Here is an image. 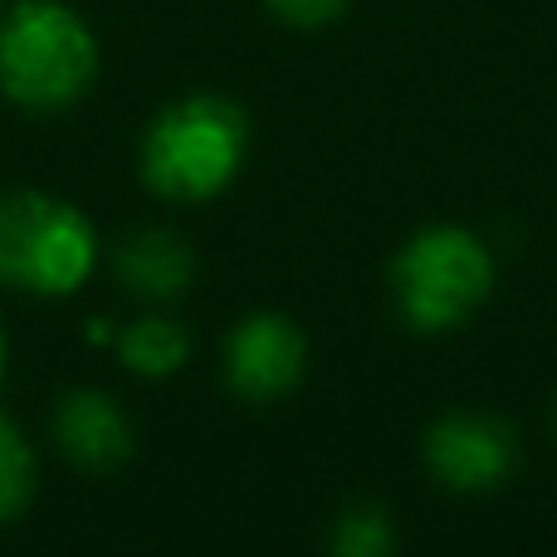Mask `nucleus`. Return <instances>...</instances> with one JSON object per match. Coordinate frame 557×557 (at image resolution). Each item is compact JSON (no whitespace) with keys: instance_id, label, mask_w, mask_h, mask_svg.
Returning <instances> with one entry per match:
<instances>
[{"instance_id":"obj_13","label":"nucleus","mask_w":557,"mask_h":557,"mask_svg":"<svg viewBox=\"0 0 557 557\" xmlns=\"http://www.w3.org/2000/svg\"><path fill=\"white\" fill-rule=\"evenodd\" d=\"M0 376H5V327H0Z\"/></svg>"},{"instance_id":"obj_12","label":"nucleus","mask_w":557,"mask_h":557,"mask_svg":"<svg viewBox=\"0 0 557 557\" xmlns=\"http://www.w3.org/2000/svg\"><path fill=\"white\" fill-rule=\"evenodd\" d=\"M264 5H270L274 20H284L294 29H323L333 20H343L352 0H264Z\"/></svg>"},{"instance_id":"obj_11","label":"nucleus","mask_w":557,"mask_h":557,"mask_svg":"<svg viewBox=\"0 0 557 557\" xmlns=\"http://www.w3.org/2000/svg\"><path fill=\"white\" fill-rule=\"evenodd\" d=\"M35 499V455L25 435L0 416V523H15Z\"/></svg>"},{"instance_id":"obj_7","label":"nucleus","mask_w":557,"mask_h":557,"mask_svg":"<svg viewBox=\"0 0 557 557\" xmlns=\"http://www.w3.org/2000/svg\"><path fill=\"white\" fill-rule=\"evenodd\" d=\"M54 441L78 470H117L133 455V421L108 392L78 386L54 406Z\"/></svg>"},{"instance_id":"obj_1","label":"nucleus","mask_w":557,"mask_h":557,"mask_svg":"<svg viewBox=\"0 0 557 557\" xmlns=\"http://www.w3.org/2000/svg\"><path fill=\"white\" fill-rule=\"evenodd\" d=\"M250 152V117L221 94H191L166 103L143 133V182L152 196L176 206L215 201L240 176Z\"/></svg>"},{"instance_id":"obj_2","label":"nucleus","mask_w":557,"mask_h":557,"mask_svg":"<svg viewBox=\"0 0 557 557\" xmlns=\"http://www.w3.org/2000/svg\"><path fill=\"white\" fill-rule=\"evenodd\" d=\"M98 78V39L64 0H20L0 15V88L29 113L78 103Z\"/></svg>"},{"instance_id":"obj_6","label":"nucleus","mask_w":557,"mask_h":557,"mask_svg":"<svg viewBox=\"0 0 557 557\" xmlns=\"http://www.w3.org/2000/svg\"><path fill=\"white\" fill-rule=\"evenodd\" d=\"M308 337L288 313H245L225 337V386L245 406H270L304 382Z\"/></svg>"},{"instance_id":"obj_10","label":"nucleus","mask_w":557,"mask_h":557,"mask_svg":"<svg viewBox=\"0 0 557 557\" xmlns=\"http://www.w3.org/2000/svg\"><path fill=\"white\" fill-rule=\"evenodd\" d=\"M396 543H401L396 519L376 499H352L333 519V533H327V548L337 557H386L396 553Z\"/></svg>"},{"instance_id":"obj_4","label":"nucleus","mask_w":557,"mask_h":557,"mask_svg":"<svg viewBox=\"0 0 557 557\" xmlns=\"http://www.w3.org/2000/svg\"><path fill=\"white\" fill-rule=\"evenodd\" d=\"M98 264V235L78 206L45 191L0 196V284L39 298L84 288Z\"/></svg>"},{"instance_id":"obj_8","label":"nucleus","mask_w":557,"mask_h":557,"mask_svg":"<svg viewBox=\"0 0 557 557\" xmlns=\"http://www.w3.org/2000/svg\"><path fill=\"white\" fill-rule=\"evenodd\" d=\"M113 274L117 284L127 288L143 304H172L191 288L196 278V255L191 245L176 231H162V225H147V231L123 235L113 255Z\"/></svg>"},{"instance_id":"obj_14","label":"nucleus","mask_w":557,"mask_h":557,"mask_svg":"<svg viewBox=\"0 0 557 557\" xmlns=\"http://www.w3.org/2000/svg\"><path fill=\"white\" fill-rule=\"evenodd\" d=\"M553 435H557V406H553Z\"/></svg>"},{"instance_id":"obj_9","label":"nucleus","mask_w":557,"mask_h":557,"mask_svg":"<svg viewBox=\"0 0 557 557\" xmlns=\"http://www.w3.org/2000/svg\"><path fill=\"white\" fill-rule=\"evenodd\" d=\"M117 357L137 376H172L191 357V333L166 313H143L117 333Z\"/></svg>"},{"instance_id":"obj_3","label":"nucleus","mask_w":557,"mask_h":557,"mask_svg":"<svg viewBox=\"0 0 557 557\" xmlns=\"http://www.w3.org/2000/svg\"><path fill=\"white\" fill-rule=\"evenodd\" d=\"M494 294V255L465 225H425L392 260V308L411 333L465 327Z\"/></svg>"},{"instance_id":"obj_5","label":"nucleus","mask_w":557,"mask_h":557,"mask_svg":"<svg viewBox=\"0 0 557 557\" xmlns=\"http://www.w3.org/2000/svg\"><path fill=\"white\" fill-rule=\"evenodd\" d=\"M421 460L431 480L450 494H494L519 474L523 445L504 416L490 411H450L425 431Z\"/></svg>"}]
</instances>
